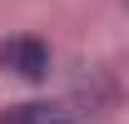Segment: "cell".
<instances>
[{
  "mask_svg": "<svg viewBox=\"0 0 129 124\" xmlns=\"http://www.w3.org/2000/svg\"><path fill=\"white\" fill-rule=\"evenodd\" d=\"M89 114H94L89 99L60 94V99H25V104L0 109V124H84Z\"/></svg>",
  "mask_w": 129,
  "mask_h": 124,
  "instance_id": "cell-1",
  "label": "cell"
},
{
  "mask_svg": "<svg viewBox=\"0 0 129 124\" xmlns=\"http://www.w3.org/2000/svg\"><path fill=\"white\" fill-rule=\"evenodd\" d=\"M0 70H10V75H20V79H45L50 75V50H45V40H35V35L5 40V45H0Z\"/></svg>",
  "mask_w": 129,
  "mask_h": 124,
  "instance_id": "cell-2",
  "label": "cell"
}]
</instances>
